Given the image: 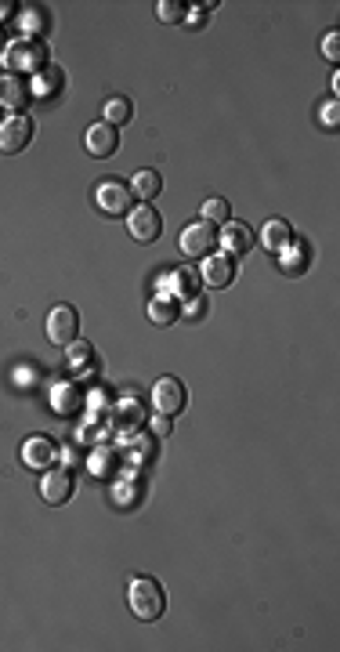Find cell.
Masks as SVG:
<instances>
[{"label": "cell", "instance_id": "1", "mask_svg": "<svg viewBox=\"0 0 340 652\" xmlns=\"http://www.w3.org/2000/svg\"><path fill=\"white\" fill-rule=\"evenodd\" d=\"M5 66L19 77V73H41L44 66H51L48 62V44L41 41V37H19V41H12L8 44V51H5Z\"/></svg>", "mask_w": 340, "mask_h": 652}, {"label": "cell", "instance_id": "2", "mask_svg": "<svg viewBox=\"0 0 340 652\" xmlns=\"http://www.w3.org/2000/svg\"><path fill=\"white\" fill-rule=\"evenodd\" d=\"M127 598H131L134 616L145 619V623H152V619H160L167 612V594H163L160 580H152V576H134Z\"/></svg>", "mask_w": 340, "mask_h": 652}, {"label": "cell", "instance_id": "3", "mask_svg": "<svg viewBox=\"0 0 340 652\" xmlns=\"http://www.w3.org/2000/svg\"><path fill=\"white\" fill-rule=\"evenodd\" d=\"M73 493H77V475H73V468L59 464V468H48V471H44V479H41V497H44L48 504L62 508V504L73 500Z\"/></svg>", "mask_w": 340, "mask_h": 652}, {"label": "cell", "instance_id": "4", "mask_svg": "<svg viewBox=\"0 0 340 652\" xmlns=\"http://www.w3.org/2000/svg\"><path fill=\"white\" fill-rule=\"evenodd\" d=\"M80 334V312L73 304H55L48 312V338L51 345H73Z\"/></svg>", "mask_w": 340, "mask_h": 652}, {"label": "cell", "instance_id": "5", "mask_svg": "<svg viewBox=\"0 0 340 652\" xmlns=\"http://www.w3.org/2000/svg\"><path fill=\"white\" fill-rule=\"evenodd\" d=\"M95 200H98V207L106 214H131V207H134V192L120 178H102L98 189H95Z\"/></svg>", "mask_w": 340, "mask_h": 652}, {"label": "cell", "instance_id": "6", "mask_svg": "<svg viewBox=\"0 0 340 652\" xmlns=\"http://www.w3.org/2000/svg\"><path fill=\"white\" fill-rule=\"evenodd\" d=\"M127 228H131V236H134L138 243H156V239L163 236V214H160L152 203H138V207H131V214H127Z\"/></svg>", "mask_w": 340, "mask_h": 652}, {"label": "cell", "instance_id": "7", "mask_svg": "<svg viewBox=\"0 0 340 652\" xmlns=\"http://www.w3.org/2000/svg\"><path fill=\"white\" fill-rule=\"evenodd\" d=\"M33 135H37L33 120L23 113H12L8 120H0V153H23L33 142Z\"/></svg>", "mask_w": 340, "mask_h": 652}, {"label": "cell", "instance_id": "8", "mask_svg": "<svg viewBox=\"0 0 340 652\" xmlns=\"http://www.w3.org/2000/svg\"><path fill=\"white\" fill-rule=\"evenodd\" d=\"M199 286H203L199 268H188V265H174V268L160 279V293H170L174 301H188V297H196V293H199Z\"/></svg>", "mask_w": 340, "mask_h": 652}, {"label": "cell", "instance_id": "9", "mask_svg": "<svg viewBox=\"0 0 340 652\" xmlns=\"http://www.w3.org/2000/svg\"><path fill=\"white\" fill-rule=\"evenodd\" d=\"M185 403H188V392H185V385H181L178 377H160V381H156V388H152V406H156V414L178 417V414L185 410Z\"/></svg>", "mask_w": 340, "mask_h": 652}, {"label": "cell", "instance_id": "10", "mask_svg": "<svg viewBox=\"0 0 340 652\" xmlns=\"http://www.w3.org/2000/svg\"><path fill=\"white\" fill-rule=\"evenodd\" d=\"M59 453H62L59 442L48 439V435H30V439H23V464L33 468V471L55 468V464H59Z\"/></svg>", "mask_w": 340, "mask_h": 652}, {"label": "cell", "instance_id": "11", "mask_svg": "<svg viewBox=\"0 0 340 652\" xmlns=\"http://www.w3.org/2000/svg\"><path fill=\"white\" fill-rule=\"evenodd\" d=\"M84 149H87V156H95V160H106V156H113L116 149H120V127H113V124H91L87 127V135H84Z\"/></svg>", "mask_w": 340, "mask_h": 652}, {"label": "cell", "instance_id": "12", "mask_svg": "<svg viewBox=\"0 0 340 652\" xmlns=\"http://www.w3.org/2000/svg\"><path fill=\"white\" fill-rule=\"evenodd\" d=\"M217 247V228L210 225V221H192L185 232H181V250L188 254V257H207L210 250Z\"/></svg>", "mask_w": 340, "mask_h": 652}, {"label": "cell", "instance_id": "13", "mask_svg": "<svg viewBox=\"0 0 340 652\" xmlns=\"http://www.w3.org/2000/svg\"><path fill=\"white\" fill-rule=\"evenodd\" d=\"M84 406H87V392H84L80 381H59V385L51 388V410H55L59 417H73V414H80Z\"/></svg>", "mask_w": 340, "mask_h": 652}, {"label": "cell", "instance_id": "14", "mask_svg": "<svg viewBox=\"0 0 340 652\" xmlns=\"http://www.w3.org/2000/svg\"><path fill=\"white\" fill-rule=\"evenodd\" d=\"M199 279H203L207 286H214V290L228 286V283L235 279V257H232V254H207V257H203V268H199Z\"/></svg>", "mask_w": 340, "mask_h": 652}, {"label": "cell", "instance_id": "15", "mask_svg": "<svg viewBox=\"0 0 340 652\" xmlns=\"http://www.w3.org/2000/svg\"><path fill=\"white\" fill-rule=\"evenodd\" d=\"M145 424V414H142V403L138 399H116L113 403V410H109V428L116 432V435H131V432H138Z\"/></svg>", "mask_w": 340, "mask_h": 652}, {"label": "cell", "instance_id": "16", "mask_svg": "<svg viewBox=\"0 0 340 652\" xmlns=\"http://www.w3.org/2000/svg\"><path fill=\"white\" fill-rule=\"evenodd\" d=\"M253 239H257V236H253V228H250L246 221H235V218H228V221H225V228L217 232V243H221V247H225V254H232V257H235V254L253 250Z\"/></svg>", "mask_w": 340, "mask_h": 652}, {"label": "cell", "instance_id": "17", "mask_svg": "<svg viewBox=\"0 0 340 652\" xmlns=\"http://www.w3.org/2000/svg\"><path fill=\"white\" fill-rule=\"evenodd\" d=\"M26 102H30V84L15 73H0V106L19 113Z\"/></svg>", "mask_w": 340, "mask_h": 652}, {"label": "cell", "instance_id": "18", "mask_svg": "<svg viewBox=\"0 0 340 652\" xmlns=\"http://www.w3.org/2000/svg\"><path fill=\"white\" fill-rule=\"evenodd\" d=\"M279 257H282V272H289V275H300L308 265H311V257H315V250H311V243L308 239H289L282 250H279Z\"/></svg>", "mask_w": 340, "mask_h": 652}, {"label": "cell", "instance_id": "19", "mask_svg": "<svg viewBox=\"0 0 340 652\" xmlns=\"http://www.w3.org/2000/svg\"><path fill=\"white\" fill-rule=\"evenodd\" d=\"M66 88V73L59 70V66H44L37 77H33V84H30V91H33V98H41V102H48V98H55L59 91Z\"/></svg>", "mask_w": 340, "mask_h": 652}, {"label": "cell", "instance_id": "20", "mask_svg": "<svg viewBox=\"0 0 340 652\" xmlns=\"http://www.w3.org/2000/svg\"><path fill=\"white\" fill-rule=\"evenodd\" d=\"M116 464H120V453H116V446H109V442H102V446H95V450L87 453V471H91L95 479H109V475L116 471Z\"/></svg>", "mask_w": 340, "mask_h": 652}, {"label": "cell", "instance_id": "21", "mask_svg": "<svg viewBox=\"0 0 340 652\" xmlns=\"http://www.w3.org/2000/svg\"><path fill=\"white\" fill-rule=\"evenodd\" d=\"M134 471H138V468H131V475H124V479L113 486V500H116L120 508H134V504L145 497V479H138Z\"/></svg>", "mask_w": 340, "mask_h": 652}, {"label": "cell", "instance_id": "22", "mask_svg": "<svg viewBox=\"0 0 340 652\" xmlns=\"http://www.w3.org/2000/svg\"><path fill=\"white\" fill-rule=\"evenodd\" d=\"M149 319L156 326H174V319H181V301H174L170 293H156L149 301Z\"/></svg>", "mask_w": 340, "mask_h": 652}, {"label": "cell", "instance_id": "23", "mask_svg": "<svg viewBox=\"0 0 340 652\" xmlns=\"http://www.w3.org/2000/svg\"><path fill=\"white\" fill-rule=\"evenodd\" d=\"M124 457H127L131 468H142V464H149V461L156 457V442H152L149 435L131 432V435H127V446H124Z\"/></svg>", "mask_w": 340, "mask_h": 652}, {"label": "cell", "instance_id": "24", "mask_svg": "<svg viewBox=\"0 0 340 652\" xmlns=\"http://www.w3.org/2000/svg\"><path fill=\"white\" fill-rule=\"evenodd\" d=\"M131 192H134L142 203H149L152 196H160V192H163V178H160V171L142 167V171L131 178Z\"/></svg>", "mask_w": 340, "mask_h": 652}, {"label": "cell", "instance_id": "25", "mask_svg": "<svg viewBox=\"0 0 340 652\" xmlns=\"http://www.w3.org/2000/svg\"><path fill=\"white\" fill-rule=\"evenodd\" d=\"M289 239H293V228H289V221H282V218H271V221L261 228V243H264L268 250H275V254H279Z\"/></svg>", "mask_w": 340, "mask_h": 652}, {"label": "cell", "instance_id": "26", "mask_svg": "<svg viewBox=\"0 0 340 652\" xmlns=\"http://www.w3.org/2000/svg\"><path fill=\"white\" fill-rule=\"evenodd\" d=\"M131 116H134V106H131L127 95H113V98L106 102V124L124 127V124H131Z\"/></svg>", "mask_w": 340, "mask_h": 652}, {"label": "cell", "instance_id": "27", "mask_svg": "<svg viewBox=\"0 0 340 652\" xmlns=\"http://www.w3.org/2000/svg\"><path fill=\"white\" fill-rule=\"evenodd\" d=\"M66 356H69V367L77 374H87V367H95V345L91 341H73L66 345Z\"/></svg>", "mask_w": 340, "mask_h": 652}, {"label": "cell", "instance_id": "28", "mask_svg": "<svg viewBox=\"0 0 340 652\" xmlns=\"http://www.w3.org/2000/svg\"><path fill=\"white\" fill-rule=\"evenodd\" d=\"M232 218V207H228V200H221V196H210L207 203H203V221H228Z\"/></svg>", "mask_w": 340, "mask_h": 652}, {"label": "cell", "instance_id": "29", "mask_svg": "<svg viewBox=\"0 0 340 652\" xmlns=\"http://www.w3.org/2000/svg\"><path fill=\"white\" fill-rule=\"evenodd\" d=\"M156 15H160L163 23H181V19L188 15V5H185V0H160Z\"/></svg>", "mask_w": 340, "mask_h": 652}, {"label": "cell", "instance_id": "30", "mask_svg": "<svg viewBox=\"0 0 340 652\" xmlns=\"http://www.w3.org/2000/svg\"><path fill=\"white\" fill-rule=\"evenodd\" d=\"M322 51H326L329 62H340V33H336V30H329V33L322 37Z\"/></svg>", "mask_w": 340, "mask_h": 652}, {"label": "cell", "instance_id": "31", "mask_svg": "<svg viewBox=\"0 0 340 652\" xmlns=\"http://www.w3.org/2000/svg\"><path fill=\"white\" fill-rule=\"evenodd\" d=\"M336 124H340V106H336V98H329V102L322 106V127L336 131Z\"/></svg>", "mask_w": 340, "mask_h": 652}, {"label": "cell", "instance_id": "32", "mask_svg": "<svg viewBox=\"0 0 340 652\" xmlns=\"http://www.w3.org/2000/svg\"><path fill=\"white\" fill-rule=\"evenodd\" d=\"M185 315H188V319H203V315H207V297H199V293H196V297H188Z\"/></svg>", "mask_w": 340, "mask_h": 652}, {"label": "cell", "instance_id": "33", "mask_svg": "<svg viewBox=\"0 0 340 652\" xmlns=\"http://www.w3.org/2000/svg\"><path fill=\"white\" fill-rule=\"evenodd\" d=\"M170 432H174V417H163V414H160V417L152 421V435H156V439H167Z\"/></svg>", "mask_w": 340, "mask_h": 652}, {"label": "cell", "instance_id": "34", "mask_svg": "<svg viewBox=\"0 0 340 652\" xmlns=\"http://www.w3.org/2000/svg\"><path fill=\"white\" fill-rule=\"evenodd\" d=\"M15 8H19V5H15V0H0V23H5V19H8V15L15 12Z\"/></svg>", "mask_w": 340, "mask_h": 652}, {"label": "cell", "instance_id": "35", "mask_svg": "<svg viewBox=\"0 0 340 652\" xmlns=\"http://www.w3.org/2000/svg\"><path fill=\"white\" fill-rule=\"evenodd\" d=\"M0 44H5V33H0Z\"/></svg>", "mask_w": 340, "mask_h": 652}]
</instances>
